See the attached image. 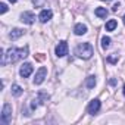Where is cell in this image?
<instances>
[{
  "label": "cell",
  "instance_id": "1",
  "mask_svg": "<svg viewBox=\"0 0 125 125\" xmlns=\"http://www.w3.org/2000/svg\"><path fill=\"white\" fill-rule=\"evenodd\" d=\"M28 56V46L22 47V49H16V47H12L9 49L6 53L2 50V65L5 66L6 63H15L16 60L19 59H24Z\"/></svg>",
  "mask_w": 125,
  "mask_h": 125
},
{
  "label": "cell",
  "instance_id": "2",
  "mask_svg": "<svg viewBox=\"0 0 125 125\" xmlns=\"http://www.w3.org/2000/svg\"><path fill=\"white\" fill-rule=\"evenodd\" d=\"M93 53H94V50H93V46L90 43H81L75 49V54L81 59H90L93 56Z\"/></svg>",
  "mask_w": 125,
  "mask_h": 125
},
{
  "label": "cell",
  "instance_id": "3",
  "mask_svg": "<svg viewBox=\"0 0 125 125\" xmlns=\"http://www.w3.org/2000/svg\"><path fill=\"white\" fill-rule=\"evenodd\" d=\"M0 121H2L3 125H8L12 121V106L9 103H5L3 110H2V116H0Z\"/></svg>",
  "mask_w": 125,
  "mask_h": 125
},
{
  "label": "cell",
  "instance_id": "4",
  "mask_svg": "<svg viewBox=\"0 0 125 125\" xmlns=\"http://www.w3.org/2000/svg\"><path fill=\"white\" fill-rule=\"evenodd\" d=\"M46 77H47V68L46 66H41L38 71H37V74H35V78H34V84H37V85H40L44 80H46Z\"/></svg>",
  "mask_w": 125,
  "mask_h": 125
},
{
  "label": "cell",
  "instance_id": "5",
  "mask_svg": "<svg viewBox=\"0 0 125 125\" xmlns=\"http://www.w3.org/2000/svg\"><path fill=\"white\" fill-rule=\"evenodd\" d=\"M68 54V43L66 41H60L56 46V56L57 57H63Z\"/></svg>",
  "mask_w": 125,
  "mask_h": 125
},
{
  "label": "cell",
  "instance_id": "6",
  "mask_svg": "<svg viewBox=\"0 0 125 125\" xmlns=\"http://www.w3.org/2000/svg\"><path fill=\"white\" fill-rule=\"evenodd\" d=\"M100 100L99 99H94V100H91L90 102V104H88V107H87V110H88V113L90 115H96L99 110H100Z\"/></svg>",
  "mask_w": 125,
  "mask_h": 125
},
{
  "label": "cell",
  "instance_id": "7",
  "mask_svg": "<svg viewBox=\"0 0 125 125\" xmlns=\"http://www.w3.org/2000/svg\"><path fill=\"white\" fill-rule=\"evenodd\" d=\"M32 65L31 63H24L22 66H21V69H19V75L22 77V78H28L31 74H32Z\"/></svg>",
  "mask_w": 125,
  "mask_h": 125
},
{
  "label": "cell",
  "instance_id": "8",
  "mask_svg": "<svg viewBox=\"0 0 125 125\" xmlns=\"http://www.w3.org/2000/svg\"><path fill=\"white\" fill-rule=\"evenodd\" d=\"M21 21L24 22V24H28V25H31V24H34V21H35V15L32 13V12H24V13H21Z\"/></svg>",
  "mask_w": 125,
  "mask_h": 125
},
{
  "label": "cell",
  "instance_id": "9",
  "mask_svg": "<svg viewBox=\"0 0 125 125\" xmlns=\"http://www.w3.org/2000/svg\"><path fill=\"white\" fill-rule=\"evenodd\" d=\"M52 16H53L52 10H49V9H44V10H41V12H40V15H38V19H40V22L46 24V22H49V21L52 19Z\"/></svg>",
  "mask_w": 125,
  "mask_h": 125
},
{
  "label": "cell",
  "instance_id": "10",
  "mask_svg": "<svg viewBox=\"0 0 125 125\" xmlns=\"http://www.w3.org/2000/svg\"><path fill=\"white\" fill-rule=\"evenodd\" d=\"M74 32H75V35H84L87 32V27L84 24H77L74 27Z\"/></svg>",
  "mask_w": 125,
  "mask_h": 125
},
{
  "label": "cell",
  "instance_id": "11",
  "mask_svg": "<svg viewBox=\"0 0 125 125\" xmlns=\"http://www.w3.org/2000/svg\"><path fill=\"white\" fill-rule=\"evenodd\" d=\"M24 30H21V28H15V30H12V32L9 34V37H10V40H18L19 37H22L24 35Z\"/></svg>",
  "mask_w": 125,
  "mask_h": 125
},
{
  "label": "cell",
  "instance_id": "12",
  "mask_svg": "<svg viewBox=\"0 0 125 125\" xmlns=\"http://www.w3.org/2000/svg\"><path fill=\"white\" fill-rule=\"evenodd\" d=\"M110 41H112V40H110V37L103 35V37H102V49H104V50H106V49H109V47H110Z\"/></svg>",
  "mask_w": 125,
  "mask_h": 125
},
{
  "label": "cell",
  "instance_id": "13",
  "mask_svg": "<svg viewBox=\"0 0 125 125\" xmlns=\"http://www.w3.org/2000/svg\"><path fill=\"white\" fill-rule=\"evenodd\" d=\"M96 77L94 75H91V77H88L87 80H85V85H87V88H94V85H96Z\"/></svg>",
  "mask_w": 125,
  "mask_h": 125
},
{
  "label": "cell",
  "instance_id": "14",
  "mask_svg": "<svg viewBox=\"0 0 125 125\" xmlns=\"http://www.w3.org/2000/svg\"><path fill=\"white\" fill-rule=\"evenodd\" d=\"M12 94H13L15 97H19V96L22 94V87L18 85V84H13V85H12Z\"/></svg>",
  "mask_w": 125,
  "mask_h": 125
},
{
  "label": "cell",
  "instance_id": "15",
  "mask_svg": "<svg viewBox=\"0 0 125 125\" xmlns=\"http://www.w3.org/2000/svg\"><path fill=\"white\" fill-rule=\"evenodd\" d=\"M94 13H96V15H97V16H99V18H106V16H107V13H109V12H107V10H106V9H104V8H97V9H96V12H94Z\"/></svg>",
  "mask_w": 125,
  "mask_h": 125
},
{
  "label": "cell",
  "instance_id": "16",
  "mask_svg": "<svg viewBox=\"0 0 125 125\" xmlns=\"http://www.w3.org/2000/svg\"><path fill=\"white\" fill-rule=\"evenodd\" d=\"M116 25H118V22L115 19H110L109 22H106V31H113L116 28Z\"/></svg>",
  "mask_w": 125,
  "mask_h": 125
},
{
  "label": "cell",
  "instance_id": "17",
  "mask_svg": "<svg viewBox=\"0 0 125 125\" xmlns=\"http://www.w3.org/2000/svg\"><path fill=\"white\" fill-rule=\"evenodd\" d=\"M31 2L37 6V8H41V6H44V3H46V0H31Z\"/></svg>",
  "mask_w": 125,
  "mask_h": 125
},
{
  "label": "cell",
  "instance_id": "18",
  "mask_svg": "<svg viewBox=\"0 0 125 125\" xmlns=\"http://www.w3.org/2000/svg\"><path fill=\"white\" fill-rule=\"evenodd\" d=\"M107 60L110 62V63H115V62H118V54H116V53H113L112 56H109V57H107Z\"/></svg>",
  "mask_w": 125,
  "mask_h": 125
},
{
  "label": "cell",
  "instance_id": "19",
  "mask_svg": "<svg viewBox=\"0 0 125 125\" xmlns=\"http://www.w3.org/2000/svg\"><path fill=\"white\" fill-rule=\"evenodd\" d=\"M8 12V6H6V3H2L0 5V13H6Z\"/></svg>",
  "mask_w": 125,
  "mask_h": 125
},
{
  "label": "cell",
  "instance_id": "20",
  "mask_svg": "<svg viewBox=\"0 0 125 125\" xmlns=\"http://www.w3.org/2000/svg\"><path fill=\"white\" fill-rule=\"evenodd\" d=\"M118 9H119V3H116V5L112 8V10H113V12H118Z\"/></svg>",
  "mask_w": 125,
  "mask_h": 125
},
{
  "label": "cell",
  "instance_id": "21",
  "mask_svg": "<svg viewBox=\"0 0 125 125\" xmlns=\"http://www.w3.org/2000/svg\"><path fill=\"white\" fill-rule=\"evenodd\" d=\"M35 59H37V60H43L44 56H43V54H38V56H35Z\"/></svg>",
  "mask_w": 125,
  "mask_h": 125
},
{
  "label": "cell",
  "instance_id": "22",
  "mask_svg": "<svg viewBox=\"0 0 125 125\" xmlns=\"http://www.w3.org/2000/svg\"><path fill=\"white\" fill-rule=\"evenodd\" d=\"M15 2H18V0H10V3H15Z\"/></svg>",
  "mask_w": 125,
  "mask_h": 125
},
{
  "label": "cell",
  "instance_id": "23",
  "mask_svg": "<svg viewBox=\"0 0 125 125\" xmlns=\"http://www.w3.org/2000/svg\"><path fill=\"white\" fill-rule=\"evenodd\" d=\"M124 96H125V85H124Z\"/></svg>",
  "mask_w": 125,
  "mask_h": 125
},
{
  "label": "cell",
  "instance_id": "24",
  "mask_svg": "<svg viewBox=\"0 0 125 125\" xmlns=\"http://www.w3.org/2000/svg\"><path fill=\"white\" fill-rule=\"evenodd\" d=\"M124 24H125V15H124Z\"/></svg>",
  "mask_w": 125,
  "mask_h": 125
},
{
  "label": "cell",
  "instance_id": "25",
  "mask_svg": "<svg viewBox=\"0 0 125 125\" xmlns=\"http://www.w3.org/2000/svg\"><path fill=\"white\" fill-rule=\"evenodd\" d=\"M103 2H110V0H103Z\"/></svg>",
  "mask_w": 125,
  "mask_h": 125
}]
</instances>
